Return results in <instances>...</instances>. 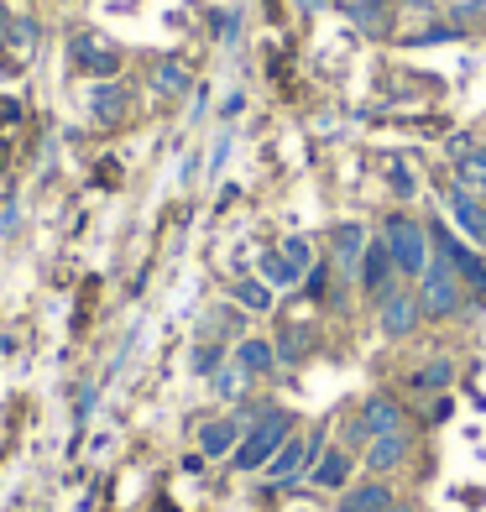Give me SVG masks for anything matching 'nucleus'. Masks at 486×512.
I'll return each instance as SVG.
<instances>
[{
	"mask_svg": "<svg viewBox=\"0 0 486 512\" xmlns=\"http://www.w3.org/2000/svg\"><path fill=\"white\" fill-rule=\"evenodd\" d=\"M293 424H298V418H293L288 408H277V403H272V408L257 418V424H251V429L241 434V445H236V455H230V465H236L241 476L267 471V460H272V455L293 439Z\"/></svg>",
	"mask_w": 486,
	"mask_h": 512,
	"instance_id": "1",
	"label": "nucleus"
},
{
	"mask_svg": "<svg viewBox=\"0 0 486 512\" xmlns=\"http://www.w3.org/2000/svg\"><path fill=\"white\" fill-rule=\"evenodd\" d=\"M419 309H424V319H455V314H466L471 304H466V283L455 277V267L445 262V256H429V267H424V277H419Z\"/></svg>",
	"mask_w": 486,
	"mask_h": 512,
	"instance_id": "2",
	"label": "nucleus"
},
{
	"mask_svg": "<svg viewBox=\"0 0 486 512\" xmlns=\"http://www.w3.org/2000/svg\"><path fill=\"white\" fill-rule=\"evenodd\" d=\"M387 251H392V267H398V277H408V283H419L424 267H429V225H419L413 215H387Z\"/></svg>",
	"mask_w": 486,
	"mask_h": 512,
	"instance_id": "3",
	"label": "nucleus"
},
{
	"mask_svg": "<svg viewBox=\"0 0 486 512\" xmlns=\"http://www.w3.org/2000/svg\"><path fill=\"white\" fill-rule=\"evenodd\" d=\"M429 246H434V256H445V262L455 267V277L466 283V293L486 298V256H481V251H471L450 225H439V220L429 225Z\"/></svg>",
	"mask_w": 486,
	"mask_h": 512,
	"instance_id": "4",
	"label": "nucleus"
},
{
	"mask_svg": "<svg viewBox=\"0 0 486 512\" xmlns=\"http://www.w3.org/2000/svg\"><path fill=\"white\" fill-rule=\"evenodd\" d=\"M324 450H330V445H324V429H314L309 439H298V434H293L288 445L267 460V486H293L298 476H309V465H314Z\"/></svg>",
	"mask_w": 486,
	"mask_h": 512,
	"instance_id": "5",
	"label": "nucleus"
},
{
	"mask_svg": "<svg viewBox=\"0 0 486 512\" xmlns=\"http://www.w3.org/2000/svg\"><path fill=\"white\" fill-rule=\"evenodd\" d=\"M419 324H424V309H419V293H413V288L392 283V288L377 298V330H382L387 340H408Z\"/></svg>",
	"mask_w": 486,
	"mask_h": 512,
	"instance_id": "6",
	"label": "nucleus"
},
{
	"mask_svg": "<svg viewBox=\"0 0 486 512\" xmlns=\"http://www.w3.org/2000/svg\"><path fill=\"white\" fill-rule=\"evenodd\" d=\"M84 110H89V121H95V126H121L126 115H131V84L95 79V84L84 89Z\"/></svg>",
	"mask_w": 486,
	"mask_h": 512,
	"instance_id": "7",
	"label": "nucleus"
},
{
	"mask_svg": "<svg viewBox=\"0 0 486 512\" xmlns=\"http://www.w3.org/2000/svg\"><path fill=\"white\" fill-rule=\"evenodd\" d=\"M392 283H398V267H392L387 236H372V241H366V251H361V267H356V288L377 304V298H382Z\"/></svg>",
	"mask_w": 486,
	"mask_h": 512,
	"instance_id": "8",
	"label": "nucleus"
},
{
	"mask_svg": "<svg viewBox=\"0 0 486 512\" xmlns=\"http://www.w3.org/2000/svg\"><path fill=\"white\" fill-rule=\"evenodd\" d=\"M366 241H372V236H366V225H356V220H345V225L330 230V267H335L340 283H356V267H361Z\"/></svg>",
	"mask_w": 486,
	"mask_h": 512,
	"instance_id": "9",
	"label": "nucleus"
},
{
	"mask_svg": "<svg viewBox=\"0 0 486 512\" xmlns=\"http://www.w3.org/2000/svg\"><path fill=\"white\" fill-rule=\"evenodd\" d=\"M74 63L84 68L89 79H115V74H121V53H115L110 42H100L95 32H79L74 37Z\"/></svg>",
	"mask_w": 486,
	"mask_h": 512,
	"instance_id": "10",
	"label": "nucleus"
},
{
	"mask_svg": "<svg viewBox=\"0 0 486 512\" xmlns=\"http://www.w3.org/2000/svg\"><path fill=\"white\" fill-rule=\"evenodd\" d=\"M241 434H246V424H241L236 413L210 418V424L199 429V455L204 460H230V455H236V445H241Z\"/></svg>",
	"mask_w": 486,
	"mask_h": 512,
	"instance_id": "11",
	"label": "nucleus"
},
{
	"mask_svg": "<svg viewBox=\"0 0 486 512\" xmlns=\"http://www.w3.org/2000/svg\"><path fill=\"white\" fill-rule=\"evenodd\" d=\"M351 471H356V455L345 445H335L309 465V481L319 486V492H345V486H351Z\"/></svg>",
	"mask_w": 486,
	"mask_h": 512,
	"instance_id": "12",
	"label": "nucleus"
},
{
	"mask_svg": "<svg viewBox=\"0 0 486 512\" xmlns=\"http://www.w3.org/2000/svg\"><path fill=\"white\" fill-rule=\"evenodd\" d=\"M445 204H450L455 225L466 230V236H471L476 246H486V204H481L471 189H460V183H450V189H445Z\"/></svg>",
	"mask_w": 486,
	"mask_h": 512,
	"instance_id": "13",
	"label": "nucleus"
},
{
	"mask_svg": "<svg viewBox=\"0 0 486 512\" xmlns=\"http://www.w3.org/2000/svg\"><path fill=\"white\" fill-rule=\"evenodd\" d=\"M403 418H408L403 403H398V398H387V392H372V398L356 408V424L372 434V439H377V434H392V429H403Z\"/></svg>",
	"mask_w": 486,
	"mask_h": 512,
	"instance_id": "14",
	"label": "nucleus"
},
{
	"mask_svg": "<svg viewBox=\"0 0 486 512\" xmlns=\"http://www.w3.org/2000/svg\"><path fill=\"white\" fill-rule=\"evenodd\" d=\"M408 450H413V439H408V429H392V434H377L372 445H366V465H372L377 476H387V471H398V465L408 460Z\"/></svg>",
	"mask_w": 486,
	"mask_h": 512,
	"instance_id": "15",
	"label": "nucleus"
},
{
	"mask_svg": "<svg viewBox=\"0 0 486 512\" xmlns=\"http://www.w3.org/2000/svg\"><path fill=\"white\" fill-rule=\"evenodd\" d=\"M398 502H392L387 481H361V486H345L340 492V512H392Z\"/></svg>",
	"mask_w": 486,
	"mask_h": 512,
	"instance_id": "16",
	"label": "nucleus"
},
{
	"mask_svg": "<svg viewBox=\"0 0 486 512\" xmlns=\"http://www.w3.org/2000/svg\"><path fill=\"white\" fill-rule=\"evenodd\" d=\"M152 89H157V95H168V100H183L194 89L189 63H183V58H157L152 63Z\"/></svg>",
	"mask_w": 486,
	"mask_h": 512,
	"instance_id": "17",
	"label": "nucleus"
},
{
	"mask_svg": "<svg viewBox=\"0 0 486 512\" xmlns=\"http://www.w3.org/2000/svg\"><path fill=\"white\" fill-rule=\"evenodd\" d=\"M272 345H277V366H298V361H309V351H314V330L298 324V319H288Z\"/></svg>",
	"mask_w": 486,
	"mask_h": 512,
	"instance_id": "18",
	"label": "nucleus"
},
{
	"mask_svg": "<svg viewBox=\"0 0 486 512\" xmlns=\"http://www.w3.org/2000/svg\"><path fill=\"white\" fill-rule=\"evenodd\" d=\"M230 356H236V361L251 371V377H272V371H277V345L262 340V335H241Z\"/></svg>",
	"mask_w": 486,
	"mask_h": 512,
	"instance_id": "19",
	"label": "nucleus"
},
{
	"mask_svg": "<svg viewBox=\"0 0 486 512\" xmlns=\"http://www.w3.org/2000/svg\"><path fill=\"white\" fill-rule=\"evenodd\" d=\"M251 382H257V377H251V371L236 361V356H230L220 371H215V377H210V392H215V398L220 403H246V392H251Z\"/></svg>",
	"mask_w": 486,
	"mask_h": 512,
	"instance_id": "20",
	"label": "nucleus"
},
{
	"mask_svg": "<svg viewBox=\"0 0 486 512\" xmlns=\"http://www.w3.org/2000/svg\"><path fill=\"white\" fill-rule=\"evenodd\" d=\"M199 335L204 340H220V345L225 340H241L246 335V309H230V304L225 309H210V314H204V324H199Z\"/></svg>",
	"mask_w": 486,
	"mask_h": 512,
	"instance_id": "21",
	"label": "nucleus"
},
{
	"mask_svg": "<svg viewBox=\"0 0 486 512\" xmlns=\"http://www.w3.org/2000/svg\"><path fill=\"white\" fill-rule=\"evenodd\" d=\"M262 283L272 293H283V288H304V267H293L283 251H262Z\"/></svg>",
	"mask_w": 486,
	"mask_h": 512,
	"instance_id": "22",
	"label": "nucleus"
},
{
	"mask_svg": "<svg viewBox=\"0 0 486 512\" xmlns=\"http://www.w3.org/2000/svg\"><path fill=\"white\" fill-rule=\"evenodd\" d=\"M450 382H455V361L450 356H434L419 371H408V387L413 392H450Z\"/></svg>",
	"mask_w": 486,
	"mask_h": 512,
	"instance_id": "23",
	"label": "nucleus"
},
{
	"mask_svg": "<svg viewBox=\"0 0 486 512\" xmlns=\"http://www.w3.org/2000/svg\"><path fill=\"white\" fill-rule=\"evenodd\" d=\"M455 183L471 194H486V147H466L455 157Z\"/></svg>",
	"mask_w": 486,
	"mask_h": 512,
	"instance_id": "24",
	"label": "nucleus"
},
{
	"mask_svg": "<svg viewBox=\"0 0 486 512\" xmlns=\"http://www.w3.org/2000/svg\"><path fill=\"white\" fill-rule=\"evenodd\" d=\"M230 298H236V309H246V314H267L272 309V288L262 283V277H241V283H230Z\"/></svg>",
	"mask_w": 486,
	"mask_h": 512,
	"instance_id": "25",
	"label": "nucleus"
},
{
	"mask_svg": "<svg viewBox=\"0 0 486 512\" xmlns=\"http://www.w3.org/2000/svg\"><path fill=\"white\" fill-rule=\"evenodd\" d=\"M345 16H351L366 37H382V32H387V6H372V0H351V6H345Z\"/></svg>",
	"mask_w": 486,
	"mask_h": 512,
	"instance_id": "26",
	"label": "nucleus"
},
{
	"mask_svg": "<svg viewBox=\"0 0 486 512\" xmlns=\"http://www.w3.org/2000/svg\"><path fill=\"white\" fill-rule=\"evenodd\" d=\"M225 361H230V351H225L220 340H199V345H194V356H189L194 377H215V371H220Z\"/></svg>",
	"mask_w": 486,
	"mask_h": 512,
	"instance_id": "27",
	"label": "nucleus"
},
{
	"mask_svg": "<svg viewBox=\"0 0 486 512\" xmlns=\"http://www.w3.org/2000/svg\"><path fill=\"white\" fill-rule=\"evenodd\" d=\"M330 272H335L330 262H314V267L304 272V293L314 298V304H330Z\"/></svg>",
	"mask_w": 486,
	"mask_h": 512,
	"instance_id": "28",
	"label": "nucleus"
},
{
	"mask_svg": "<svg viewBox=\"0 0 486 512\" xmlns=\"http://www.w3.org/2000/svg\"><path fill=\"white\" fill-rule=\"evenodd\" d=\"M277 251H283V256H288L293 267H304V272L314 267V251H309V241H304V236H288V241L277 246Z\"/></svg>",
	"mask_w": 486,
	"mask_h": 512,
	"instance_id": "29",
	"label": "nucleus"
},
{
	"mask_svg": "<svg viewBox=\"0 0 486 512\" xmlns=\"http://www.w3.org/2000/svg\"><path fill=\"white\" fill-rule=\"evenodd\" d=\"M387 178H392V194H398V199H413V189H419V183H413V173L403 168V162H392V173H387Z\"/></svg>",
	"mask_w": 486,
	"mask_h": 512,
	"instance_id": "30",
	"label": "nucleus"
},
{
	"mask_svg": "<svg viewBox=\"0 0 486 512\" xmlns=\"http://www.w3.org/2000/svg\"><path fill=\"white\" fill-rule=\"evenodd\" d=\"M450 408H455L450 398H434V403H429V418H434V424H445V418H450Z\"/></svg>",
	"mask_w": 486,
	"mask_h": 512,
	"instance_id": "31",
	"label": "nucleus"
},
{
	"mask_svg": "<svg viewBox=\"0 0 486 512\" xmlns=\"http://www.w3.org/2000/svg\"><path fill=\"white\" fill-rule=\"evenodd\" d=\"M74 413H79V418L95 413V387H84V392H79V408H74Z\"/></svg>",
	"mask_w": 486,
	"mask_h": 512,
	"instance_id": "32",
	"label": "nucleus"
},
{
	"mask_svg": "<svg viewBox=\"0 0 486 512\" xmlns=\"http://www.w3.org/2000/svg\"><path fill=\"white\" fill-rule=\"evenodd\" d=\"M225 152H230V136H220V142H215V157H210V173H220V162H225Z\"/></svg>",
	"mask_w": 486,
	"mask_h": 512,
	"instance_id": "33",
	"label": "nucleus"
},
{
	"mask_svg": "<svg viewBox=\"0 0 486 512\" xmlns=\"http://www.w3.org/2000/svg\"><path fill=\"white\" fill-rule=\"evenodd\" d=\"M392 512H413V507H392Z\"/></svg>",
	"mask_w": 486,
	"mask_h": 512,
	"instance_id": "34",
	"label": "nucleus"
},
{
	"mask_svg": "<svg viewBox=\"0 0 486 512\" xmlns=\"http://www.w3.org/2000/svg\"><path fill=\"white\" fill-rule=\"evenodd\" d=\"M372 6H387V0H372Z\"/></svg>",
	"mask_w": 486,
	"mask_h": 512,
	"instance_id": "35",
	"label": "nucleus"
}]
</instances>
